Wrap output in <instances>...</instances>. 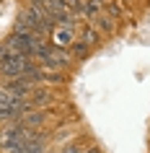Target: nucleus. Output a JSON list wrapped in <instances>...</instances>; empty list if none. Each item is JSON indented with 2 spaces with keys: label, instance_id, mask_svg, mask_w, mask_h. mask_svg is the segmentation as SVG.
Masks as SVG:
<instances>
[{
  "label": "nucleus",
  "instance_id": "3",
  "mask_svg": "<svg viewBox=\"0 0 150 153\" xmlns=\"http://www.w3.org/2000/svg\"><path fill=\"white\" fill-rule=\"evenodd\" d=\"M36 65H39L36 60H31V57H26V55H10L5 62L0 65V75L8 78V81H13V78H21L29 70H34Z\"/></svg>",
  "mask_w": 150,
  "mask_h": 153
},
{
  "label": "nucleus",
  "instance_id": "10",
  "mask_svg": "<svg viewBox=\"0 0 150 153\" xmlns=\"http://www.w3.org/2000/svg\"><path fill=\"white\" fill-rule=\"evenodd\" d=\"M78 39L83 42V44H88V47H91V44H98V39H101V31H96L93 26H83Z\"/></svg>",
  "mask_w": 150,
  "mask_h": 153
},
{
  "label": "nucleus",
  "instance_id": "2",
  "mask_svg": "<svg viewBox=\"0 0 150 153\" xmlns=\"http://www.w3.org/2000/svg\"><path fill=\"white\" fill-rule=\"evenodd\" d=\"M72 60L75 57L70 55V49L55 47V44H44L39 49V55H36V62H41L44 68H55V70H65Z\"/></svg>",
  "mask_w": 150,
  "mask_h": 153
},
{
  "label": "nucleus",
  "instance_id": "8",
  "mask_svg": "<svg viewBox=\"0 0 150 153\" xmlns=\"http://www.w3.org/2000/svg\"><path fill=\"white\" fill-rule=\"evenodd\" d=\"M21 101H26V99H21L16 91H10L8 86L0 88V106H16V104H21Z\"/></svg>",
  "mask_w": 150,
  "mask_h": 153
},
{
  "label": "nucleus",
  "instance_id": "15",
  "mask_svg": "<svg viewBox=\"0 0 150 153\" xmlns=\"http://www.w3.org/2000/svg\"><path fill=\"white\" fill-rule=\"evenodd\" d=\"M31 3H36V5H44V0H31Z\"/></svg>",
  "mask_w": 150,
  "mask_h": 153
},
{
  "label": "nucleus",
  "instance_id": "5",
  "mask_svg": "<svg viewBox=\"0 0 150 153\" xmlns=\"http://www.w3.org/2000/svg\"><path fill=\"white\" fill-rule=\"evenodd\" d=\"M29 104H31V109H47V106L55 104V94H52L47 86H39V88H34V91H31Z\"/></svg>",
  "mask_w": 150,
  "mask_h": 153
},
{
  "label": "nucleus",
  "instance_id": "14",
  "mask_svg": "<svg viewBox=\"0 0 150 153\" xmlns=\"http://www.w3.org/2000/svg\"><path fill=\"white\" fill-rule=\"evenodd\" d=\"M88 3H93V5H98V8H103V5H106L109 0H88Z\"/></svg>",
  "mask_w": 150,
  "mask_h": 153
},
{
  "label": "nucleus",
  "instance_id": "4",
  "mask_svg": "<svg viewBox=\"0 0 150 153\" xmlns=\"http://www.w3.org/2000/svg\"><path fill=\"white\" fill-rule=\"evenodd\" d=\"M3 44L8 47V52L10 55H26V57H31L34 60V49H31V44L21 36V34H16V31H10L5 39H3Z\"/></svg>",
  "mask_w": 150,
  "mask_h": 153
},
{
  "label": "nucleus",
  "instance_id": "13",
  "mask_svg": "<svg viewBox=\"0 0 150 153\" xmlns=\"http://www.w3.org/2000/svg\"><path fill=\"white\" fill-rule=\"evenodd\" d=\"M10 57V52H8V47H5V44H3V42H0V65L5 62V60H8Z\"/></svg>",
  "mask_w": 150,
  "mask_h": 153
},
{
  "label": "nucleus",
  "instance_id": "12",
  "mask_svg": "<svg viewBox=\"0 0 150 153\" xmlns=\"http://www.w3.org/2000/svg\"><path fill=\"white\" fill-rule=\"evenodd\" d=\"M60 153H83V148H80V143H67Z\"/></svg>",
  "mask_w": 150,
  "mask_h": 153
},
{
  "label": "nucleus",
  "instance_id": "1",
  "mask_svg": "<svg viewBox=\"0 0 150 153\" xmlns=\"http://www.w3.org/2000/svg\"><path fill=\"white\" fill-rule=\"evenodd\" d=\"M34 135H36V130L24 127L21 122H10V125H5V127L0 130V148H5L8 153H13L21 145H26Z\"/></svg>",
  "mask_w": 150,
  "mask_h": 153
},
{
  "label": "nucleus",
  "instance_id": "7",
  "mask_svg": "<svg viewBox=\"0 0 150 153\" xmlns=\"http://www.w3.org/2000/svg\"><path fill=\"white\" fill-rule=\"evenodd\" d=\"M52 39H55V47L67 49V47L72 44V42H75V31H70V29H55Z\"/></svg>",
  "mask_w": 150,
  "mask_h": 153
},
{
  "label": "nucleus",
  "instance_id": "6",
  "mask_svg": "<svg viewBox=\"0 0 150 153\" xmlns=\"http://www.w3.org/2000/svg\"><path fill=\"white\" fill-rule=\"evenodd\" d=\"M44 120H47V114H44V109H29V112L21 117V125L29 130H36L44 125Z\"/></svg>",
  "mask_w": 150,
  "mask_h": 153
},
{
  "label": "nucleus",
  "instance_id": "11",
  "mask_svg": "<svg viewBox=\"0 0 150 153\" xmlns=\"http://www.w3.org/2000/svg\"><path fill=\"white\" fill-rule=\"evenodd\" d=\"M67 49H70V55L75 57V60H78V57H86V55H88V44H83L80 39H75Z\"/></svg>",
  "mask_w": 150,
  "mask_h": 153
},
{
  "label": "nucleus",
  "instance_id": "9",
  "mask_svg": "<svg viewBox=\"0 0 150 153\" xmlns=\"http://www.w3.org/2000/svg\"><path fill=\"white\" fill-rule=\"evenodd\" d=\"M93 29H96V31H114V18L101 10V13L93 18Z\"/></svg>",
  "mask_w": 150,
  "mask_h": 153
}]
</instances>
